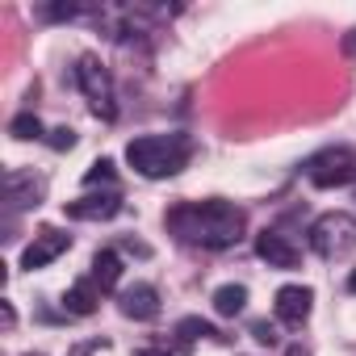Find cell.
<instances>
[{
	"label": "cell",
	"mask_w": 356,
	"mask_h": 356,
	"mask_svg": "<svg viewBox=\"0 0 356 356\" xmlns=\"http://www.w3.org/2000/svg\"><path fill=\"white\" fill-rule=\"evenodd\" d=\"M248 227V214L235 206V202H222V197H210V202H185L168 214V231L181 239V243H193V248H210V252H222L231 243H239Z\"/></svg>",
	"instance_id": "1"
},
{
	"label": "cell",
	"mask_w": 356,
	"mask_h": 356,
	"mask_svg": "<svg viewBox=\"0 0 356 356\" xmlns=\"http://www.w3.org/2000/svg\"><path fill=\"white\" fill-rule=\"evenodd\" d=\"M193 155V143L185 134H143V138H130L126 147V163L147 176V181H163V176H176Z\"/></svg>",
	"instance_id": "2"
},
{
	"label": "cell",
	"mask_w": 356,
	"mask_h": 356,
	"mask_svg": "<svg viewBox=\"0 0 356 356\" xmlns=\"http://www.w3.org/2000/svg\"><path fill=\"white\" fill-rule=\"evenodd\" d=\"M76 84L88 97L97 118H105V122L118 118V92H113V80H109V72H105V63L97 55H80L76 59Z\"/></svg>",
	"instance_id": "3"
},
{
	"label": "cell",
	"mask_w": 356,
	"mask_h": 356,
	"mask_svg": "<svg viewBox=\"0 0 356 356\" xmlns=\"http://www.w3.org/2000/svg\"><path fill=\"white\" fill-rule=\"evenodd\" d=\"M310 248L327 260H339V256H352L356 252V218L343 214V210H331L323 218H314L310 227Z\"/></svg>",
	"instance_id": "4"
},
{
	"label": "cell",
	"mask_w": 356,
	"mask_h": 356,
	"mask_svg": "<svg viewBox=\"0 0 356 356\" xmlns=\"http://www.w3.org/2000/svg\"><path fill=\"white\" fill-rule=\"evenodd\" d=\"M306 181L314 189H343L356 181V155L348 147H327L306 159Z\"/></svg>",
	"instance_id": "5"
},
{
	"label": "cell",
	"mask_w": 356,
	"mask_h": 356,
	"mask_svg": "<svg viewBox=\"0 0 356 356\" xmlns=\"http://www.w3.org/2000/svg\"><path fill=\"white\" fill-rule=\"evenodd\" d=\"M5 197H9V210H30V206H42L47 197V181L26 168H9L5 172Z\"/></svg>",
	"instance_id": "6"
},
{
	"label": "cell",
	"mask_w": 356,
	"mask_h": 356,
	"mask_svg": "<svg viewBox=\"0 0 356 356\" xmlns=\"http://www.w3.org/2000/svg\"><path fill=\"white\" fill-rule=\"evenodd\" d=\"M63 210H67V218H76V222H109L113 214H122V193H118V189L84 193V197L67 202Z\"/></svg>",
	"instance_id": "7"
},
{
	"label": "cell",
	"mask_w": 356,
	"mask_h": 356,
	"mask_svg": "<svg viewBox=\"0 0 356 356\" xmlns=\"http://www.w3.org/2000/svg\"><path fill=\"white\" fill-rule=\"evenodd\" d=\"M118 310H122L126 318H134V323H151V318L159 314V289L147 285V281H134L130 289L118 293Z\"/></svg>",
	"instance_id": "8"
},
{
	"label": "cell",
	"mask_w": 356,
	"mask_h": 356,
	"mask_svg": "<svg viewBox=\"0 0 356 356\" xmlns=\"http://www.w3.org/2000/svg\"><path fill=\"white\" fill-rule=\"evenodd\" d=\"M310 302H314V293L306 285H281L277 289V302H273V314L285 327H302L310 318Z\"/></svg>",
	"instance_id": "9"
},
{
	"label": "cell",
	"mask_w": 356,
	"mask_h": 356,
	"mask_svg": "<svg viewBox=\"0 0 356 356\" xmlns=\"http://www.w3.org/2000/svg\"><path fill=\"white\" fill-rule=\"evenodd\" d=\"M72 248V235H63V231H38L34 235V243L22 252V268H47L51 260H59L63 252Z\"/></svg>",
	"instance_id": "10"
},
{
	"label": "cell",
	"mask_w": 356,
	"mask_h": 356,
	"mask_svg": "<svg viewBox=\"0 0 356 356\" xmlns=\"http://www.w3.org/2000/svg\"><path fill=\"white\" fill-rule=\"evenodd\" d=\"M256 256L268 264V268H298L302 252L281 235V231H260L256 235Z\"/></svg>",
	"instance_id": "11"
},
{
	"label": "cell",
	"mask_w": 356,
	"mask_h": 356,
	"mask_svg": "<svg viewBox=\"0 0 356 356\" xmlns=\"http://www.w3.org/2000/svg\"><path fill=\"white\" fill-rule=\"evenodd\" d=\"M97 302H101L97 281H76V285L63 293V310H67V314H76V318H88V314L97 310Z\"/></svg>",
	"instance_id": "12"
},
{
	"label": "cell",
	"mask_w": 356,
	"mask_h": 356,
	"mask_svg": "<svg viewBox=\"0 0 356 356\" xmlns=\"http://www.w3.org/2000/svg\"><path fill=\"white\" fill-rule=\"evenodd\" d=\"M88 281H97V289L105 293V289H113L118 281H122V256L118 252H97L92 256V273H88Z\"/></svg>",
	"instance_id": "13"
},
{
	"label": "cell",
	"mask_w": 356,
	"mask_h": 356,
	"mask_svg": "<svg viewBox=\"0 0 356 356\" xmlns=\"http://www.w3.org/2000/svg\"><path fill=\"white\" fill-rule=\"evenodd\" d=\"M243 306H248V289H243V285H218V289H214V310H218L222 318L243 314Z\"/></svg>",
	"instance_id": "14"
},
{
	"label": "cell",
	"mask_w": 356,
	"mask_h": 356,
	"mask_svg": "<svg viewBox=\"0 0 356 356\" xmlns=\"http://www.w3.org/2000/svg\"><path fill=\"white\" fill-rule=\"evenodd\" d=\"M9 134L22 138V143H30V138H47V130H42V122H38L34 113H17V118L9 122Z\"/></svg>",
	"instance_id": "15"
},
{
	"label": "cell",
	"mask_w": 356,
	"mask_h": 356,
	"mask_svg": "<svg viewBox=\"0 0 356 356\" xmlns=\"http://www.w3.org/2000/svg\"><path fill=\"white\" fill-rule=\"evenodd\" d=\"M176 335H181L185 343H193V339H218V331L206 318H181V323H176Z\"/></svg>",
	"instance_id": "16"
},
{
	"label": "cell",
	"mask_w": 356,
	"mask_h": 356,
	"mask_svg": "<svg viewBox=\"0 0 356 356\" xmlns=\"http://www.w3.org/2000/svg\"><path fill=\"white\" fill-rule=\"evenodd\" d=\"M113 176H118L113 159H97V163L84 172V185H88V189H97V185H113Z\"/></svg>",
	"instance_id": "17"
},
{
	"label": "cell",
	"mask_w": 356,
	"mask_h": 356,
	"mask_svg": "<svg viewBox=\"0 0 356 356\" xmlns=\"http://www.w3.org/2000/svg\"><path fill=\"white\" fill-rule=\"evenodd\" d=\"M47 143H51L55 151H72V147H76V130H72V126H55V130L47 134Z\"/></svg>",
	"instance_id": "18"
},
{
	"label": "cell",
	"mask_w": 356,
	"mask_h": 356,
	"mask_svg": "<svg viewBox=\"0 0 356 356\" xmlns=\"http://www.w3.org/2000/svg\"><path fill=\"white\" fill-rule=\"evenodd\" d=\"M252 335H256L260 343H277V327H273V323H252Z\"/></svg>",
	"instance_id": "19"
},
{
	"label": "cell",
	"mask_w": 356,
	"mask_h": 356,
	"mask_svg": "<svg viewBox=\"0 0 356 356\" xmlns=\"http://www.w3.org/2000/svg\"><path fill=\"white\" fill-rule=\"evenodd\" d=\"M0 323H5V327H13V323H17V314H13V306H9V302H0Z\"/></svg>",
	"instance_id": "20"
},
{
	"label": "cell",
	"mask_w": 356,
	"mask_h": 356,
	"mask_svg": "<svg viewBox=\"0 0 356 356\" xmlns=\"http://www.w3.org/2000/svg\"><path fill=\"white\" fill-rule=\"evenodd\" d=\"M285 356H310V352H306L302 343H293V348H285Z\"/></svg>",
	"instance_id": "21"
},
{
	"label": "cell",
	"mask_w": 356,
	"mask_h": 356,
	"mask_svg": "<svg viewBox=\"0 0 356 356\" xmlns=\"http://www.w3.org/2000/svg\"><path fill=\"white\" fill-rule=\"evenodd\" d=\"M138 356H168V352H159V348H143Z\"/></svg>",
	"instance_id": "22"
},
{
	"label": "cell",
	"mask_w": 356,
	"mask_h": 356,
	"mask_svg": "<svg viewBox=\"0 0 356 356\" xmlns=\"http://www.w3.org/2000/svg\"><path fill=\"white\" fill-rule=\"evenodd\" d=\"M348 289H352V293H356V268H352V277H348Z\"/></svg>",
	"instance_id": "23"
},
{
	"label": "cell",
	"mask_w": 356,
	"mask_h": 356,
	"mask_svg": "<svg viewBox=\"0 0 356 356\" xmlns=\"http://www.w3.org/2000/svg\"><path fill=\"white\" fill-rule=\"evenodd\" d=\"M26 356H38V352H26Z\"/></svg>",
	"instance_id": "24"
}]
</instances>
